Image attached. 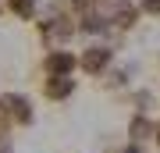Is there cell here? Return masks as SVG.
Segmentation results:
<instances>
[{
	"mask_svg": "<svg viewBox=\"0 0 160 153\" xmlns=\"http://www.w3.org/2000/svg\"><path fill=\"white\" fill-rule=\"evenodd\" d=\"M75 64H82V61H75L71 50H57V54H50V57L43 61V68L50 71V79H71Z\"/></svg>",
	"mask_w": 160,
	"mask_h": 153,
	"instance_id": "obj_1",
	"label": "cell"
},
{
	"mask_svg": "<svg viewBox=\"0 0 160 153\" xmlns=\"http://www.w3.org/2000/svg\"><path fill=\"white\" fill-rule=\"evenodd\" d=\"M110 57H114V50H110V46H100V43H92L89 50L82 54V68H86L89 75H100V71L110 64Z\"/></svg>",
	"mask_w": 160,
	"mask_h": 153,
	"instance_id": "obj_2",
	"label": "cell"
},
{
	"mask_svg": "<svg viewBox=\"0 0 160 153\" xmlns=\"http://www.w3.org/2000/svg\"><path fill=\"white\" fill-rule=\"evenodd\" d=\"M0 110H4L7 118H14L18 125H29V121H32L29 100H25V96H14V93H11V96H4V100H0Z\"/></svg>",
	"mask_w": 160,
	"mask_h": 153,
	"instance_id": "obj_3",
	"label": "cell"
},
{
	"mask_svg": "<svg viewBox=\"0 0 160 153\" xmlns=\"http://www.w3.org/2000/svg\"><path fill=\"white\" fill-rule=\"evenodd\" d=\"M71 89H75L71 79H50V82H46V96H50V100H64V96H71Z\"/></svg>",
	"mask_w": 160,
	"mask_h": 153,
	"instance_id": "obj_4",
	"label": "cell"
},
{
	"mask_svg": "<svg viewBox=\"0 0 160 153\" xmlns=\"http://www.w3.org/2000/svg\"><path fill=\"white\" fill-rule=\"evenodd\" d=\"M7 7H11L18 18H32L36 14V0H7Z\"/></svg>",
	"mask_w": 160,
	"mask_h": 153,
	"instance_id": "obj_5",
	"label": "cell"
},
{
	"mask_svg": "<svg viewBox=\"0 0 160 153\" xmlns=\"http://www.w3.org/2000/svg\"><path fill=\"white\" fill-rule=\"evenodd\" d=\"M139 11H146V14H160V0H139Z\"/></svg>",
	"mask_w": 160,
	"mask_h": 153,
	"instance_id": "obj_6",
	"label": "cell"
},
{
	"mask_svg": "<svg viewBox=\"0 0 160 153\" xmlns=\"http://www.w3.org/2000/svg\"><path fill=\"white\" fill-rule=\"evenodd\" d=\"M121 153H139V146H128V150H121Z\"/></svg>",
	"mask_w": 160,
	"mask_h": 153,
	"instance_id": "obj_7",
	"label": "cell"
},
{
	"mask_svg": "<svg viewBox=\"0 0 160 153\" xmlns=\"http://www.w3.org/2000/svg\"><path fill=\"white\" fill-rule=\"evenodd\" d=\"M157 139H160V128H157Z\"/></svg>",
	"mask_w": 160,
	"mask_h": 153,
	"instance_id": "obj_8",
	"label": "cell"
}]
</instances>
